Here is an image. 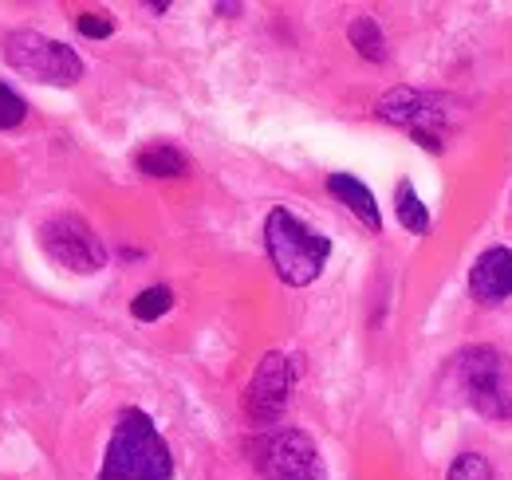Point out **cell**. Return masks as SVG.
Wrapping results in <instances>:
<instances>
[{
  "mask_svg": "<svg viewBox=\"0 0 512 480\" xmlns=\"http://www.w3.org/2000/svg\"><path fill=\"white\" fill-rule=\"evenodd\" d=\"M24 119H28V103L8 83H0V130H16Z\"/></svg>",
  "mask_w": 512,
  "mask_h": 480,
  "instance_id": "obj_16",
  "label": "cell"
},
{
  "mask_svg": "<svg viewBox=\"0 0 512 480\" xmlns=\"http://www.w3.org/2000/svg\"><path fill=\"white\" fill-rule=\"evenodd\" d=\"M264 248H268V260L276 268V276L288 284V288H308L316 284L331 256V240L316 233L308 221H300L292 209L276 205L268 217H264Z\"/></svg>",
  "mask_w": 512,
  "mask_h": 480,
  "instance_id": "obj_2",
  "label": "cell"
},
{
  "mask_svg": "<svg viewBox=\"0 0 512 480\" xmlns=\"http://www.w3.org/2000/svg\"><path fill=\"white\" fill-rule=\"evenodd\" d=\"M453 378L465 402L493 421H512V362L497 347H465L453 355Z\"/></svg>",
  "mask_w": 512,
  "mask_h": 480,
  "instance_id": "obj_3",
  "label": "cell"
},
{
  "mask_svg": "<svg viewBox=\"0 0 512 480\" xmlns=\"http://www.w3.org/2000/svg\"><path fill=\"white\" fill-rule=\"evenodd\" d=\"M134 166L146 178H182L190 170V158L178 146H170V142H154V146H146V150L134 154Z\"/></svg>",
  "mask_w": 512,
  "mask_h": 480,
  "instance_id": "obj_11",
  "label": "cell"
},
{
  "mask_svg": "<svg viewBox=\"0 0 512 480\" xmlns=\"http://www.w3.org/2000/svg\"><path fill=\"white\" fill-rule=\"evenodd\" d=\"M347 40L351 48L371 63H386V40H383V28L371 20V16H355L351 28H347Z\"/></svg>",
  "mask_w": 512,
  "mask_h": 480,
  "instance_id": "obj_13",
  "label": "cell"
},
{
  "mask_svg": "<svg viewBox=\"0 0 512 480\" xmlns=\"http://www.w3.org/2000/svg\"><path fill=\"white\" fill-rule=\"evenodd\" d=\"M170 307H174V292H170V288H162V284H154V288H146V292H138V296H134L130 315H134V319H142V323H154V319H162Z\"/></svg>",
  "mask_w": 512,
  "mask_h": 480,
  "instance_id": "obj_14",
  "label": "cell"
},
{
  "mask_svg": "<svg viewBox=\"0 0 512 480\" xmlns=\"http://www.w3.org/2000/svg\"><path fill=\"white\" fill-rule=\"evenodd\" d=\"M327 193L339 201V205H347L371 233H379L383 229V213H379V201H375V193L363 185L359 178H351V174H331L327 178Z\"/></svg>",
  "mask_w": 512,
  "mask_h": 480,
  "instance_id": "obj_10",
  "label": "cell"
},
{
  "mask_svg": "<svg viewBox=\"0 0 512 480\" xmlns=\"http://www.w3.org/2000/svg\"><path fill=\"white\" fill-rule=\"evenodd\" d=\"M4 60L16 75L48 87H75L83 79V60L75 56V48H67L64 40L40 36L32 28H20L4 40Z\"/></svg>",
  "mask_w": 512,
  "mask_h": 480,
  "instance_id": "obj_4",
  "label": "cell"
},
{
  "mask_svg": "<svg viewBox=\"0 0 512 480\" xmlns=\"http://www.w3.org/2000/svg\"><path fill=\"white\" fill-rule=\"evenodd\" d=\"M40 248L60 264L67 272H79V276H95L107 268V248L103 240L95 237V229L75 217V213H56L40 225Z\"/></svg>",
  "mask_w": 512,
  "mask_h": 480,
  "instance_id": "obj_7",
  "label": "cell"
},
{
  "mask_svg": "<svg viewBox=\"0 0 512 480\" xmlns=\"http://www.w3.org/2000/svg\"><path fill=\"white\" fill-rule=\"evenodd\" d=\"M292 386H296V362L280 351H268L256 366L249 390H245V414L256 425H276L288 410Z\"/></svg>",
  "mask_w": 512,
  "mask_h": 480,
  "instance_id": "obj_8",
  "label": "cell"
},
{
  "mask_svg": "<svg viewBox=\"0 0 512 480\" xmlns=\"http://www.w3.org/2000/svg\"><path fill=\"white\" fill-rule=\"evenodd\" d=\"M446 95H426V91H414V87H390L383 99H379V119L390 122V126H402L410 130V138L426 150H442L446 146V134H449V111Z\"/></svg>",
  "mask_w": 512,
  "mask_h": 480,
  "instance_id": "obj_5",
  "label": "cell"
},
{
  "mask_svg": "<svg viewBox=\"0 0 512 480\" xmlns=\"http://www.w3.org/2000/svg\"><path fill=\"white\" fill-rule=\"evenodd\" d=\"M99 480H174V453L142 410H123L107 441Z\"/></svg>",
  "mask_w": 512,
  "mask_h": 480,
  "instance_id": "obj_1",
  "label": "cell"
},
{
  "mask_svg": "<svg viewBox=\"0 0 512 480\" xmlns=\"http://www.w3.org/2000/svg\"><path fill=\"white\" fill-rule=\"evenodd\" d=\"M394 213H398V225L406 233H414V237H422L430 229V209H426V201L418 197V189L410 181H402L394 189Z\"/></svg>",
  "mask_w": 512,
  "mask_h": 480,
  "instance_id": "obj_12",
  "label": "cell"
},
{
  "mask_svg": "<svg viewBox=\"0 0 512 480\" xmlns=\"http://www.w3.org/2000/svg\"><path fill=\"white\" fill-rule=\"evenodd\" d=\"M469 292L477 303H501L512 296V248H485L469 268Z\"/></svg>",
  "mask_w": 512,
  "mask_h": 480,
  "instance_id": "obj_9",
  "label": "cell"
},
{
  "mask_svg": "<svg viewBox=\"0 0 512 480\" xmlns=\"http://www.w3.org/2000/svg\"><path fill=\"white\" fill-rule=\"evenodd\" d=\"M75 28H79L87 40H107V36L115 32V20L103 16V12H83V16L75 20Z\"/></svg>",
  "mask_w": 512,
  "mask_h": 480,
  "instance_id": "obj_17",
  "label": "cell"
},
{
  "mask_svg": "<svg viewBox=\"0 0 512 480\" xmlns=\"http://www.w3.org/2000/svg\"><path fill=\"white\" fill-rule=\"evenodd\" d=\"M446 480H493V469L481 453H461L453 465H449Z\"/></svg>",
  "mask_w": 512,
  "mask_h": 480,
  "instance_id": "obj_15",
  "label": "cell"
},
{
  "mask_svg": "<svg viewBox=\"0 0 512 480\" xmlns=\"http://www.w3.org/2000/svg\"><path fill=\"white\" fill-rule=\"evenodd\" d=\"M253 461L264 480H327L316 441L304 429H276L253 445Z\"/></svg>",
  "mask_w": 512,
  "mask_h": 480,
  "instance_id": "obj_6",
  "label": "cell"
}]
</instances>
